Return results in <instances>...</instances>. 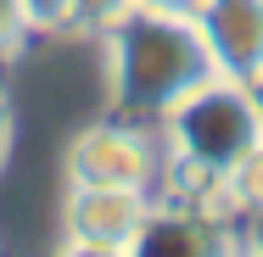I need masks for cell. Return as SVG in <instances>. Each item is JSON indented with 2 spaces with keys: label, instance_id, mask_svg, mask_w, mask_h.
<instances>
[{
  "label": "cell",
  "instance_id": "277c9868",
  "mask_svg": "<svg viewBox=\"0 0 263 257\" xmlns=\"http://www.w3.org/2000/svg\"><path fill=\"white\" fill-rule=\"evenodd\" d=\"M235 235L230 224L213 212L208 202H152L146 224L135 229V241L123 246V257H235Z\"/></svg>",
  "mask_w": 263,
  "mask_h": 257
},
{
  "label": "cell",
  "instance_id": "8fae6325",
  "mask_svg": "<svg viewBox=\"0 0 263 257\" xmlns=\"http://www.w3.org/2000/svg\"><path fill=\"white\" fill-rule=\"evenodd\" d=\"M11 140H17V112H11L6 84H0V168H6V156H11Z\"/></svg>",
  "mask_w": 263,
  "mask_h": 257
},
{
  "label": "cell",
  "instance_id": "5bb4252c",
  "mask_svg": "<svg viewBox=\"0 0 263 257\" xmlns=\"http://www.w3.org/2000/svg\"><path fill=\"white\" fill-rule=\"evenodd\" d=\"M140 6H152V11H196L202 0H140Z\"/></svg>",
  "mask_w": 263,
  "mask_h": 257
},
{
  "label": "cell",
  "instance_id": "7c38bea8",
  "mask_svg": "<svg viewBox=\"0 0 263 257\" xmlns=\"http://www.w3.org/2000/svg\"><path fill=\"white\" fill-rule=\"evenodd\" d=\"M241 252L247 257H263V212H252V218H241Z\"/></svg>",
  "mask_w": 263,
  "mask_h": 257
},
{
  "label": "cell",
  "instance_id": "7a4b0ae2",
  "mask_svg": "<svg viewBox=\"0 0 263 257\" xmlns=\"http://www.w3.org/2000/svg\"><path fill=\"white\" fill-rule=\"evenodd\" d=\"M157 129H162V146H168V179L179 173L185 202H196V196L218 202L224 173L252 146H263V117L252 106V90L241 78H224V73L196 84Z\"/></svg>",
  "mask_w": 263,
  "mask_h": 257
},
{
  "label": "cell",
  "instance_id": "5b68a950",
  "mask_svg": "<svg viewBox=\"0 0 263 257\" xmlns=\"http://www.w3.org/2000/svg\"><path fill=\"white\" fill-rule=\"evenodd\" d=\"M157 202V190H129V185H67L62 196V235L67 241H90V246H129L135 229L146 224V212Z\"/></svg>",
  "mask_w": 263,
  "mask_h": 257
},
{
  "label": "cell",
  "instance_id": "ba28073f",
  "mask_svg": "<svg viewBox=\"0 0 263 257\" xmlns=\"http://www.w3.org/2000/svg\"><path fill=\"white\" fill-rule=\"evenodd\" d=\"M140 0H73V28L67 34H96L101 39L106 28H118Z\"/></svg>",
  "mask_w": 263,
  "mask_h": 257
},
{
  "label": "cell",
  "instance_id": "52a82bcc",
  "mask_svg": "<svg viewBox=\"0 0 263 257\" xmlns=\"http://www.w3.org/2000/svg\"><path fill=\"white\" fill-rule=\"evenodd\" d=\"M218 207L235 212V218L263 212V146H252V151L224 173V185H218Z\"/></svg>",
  "mask_w": 263,
  "mask_h": 257
},
{
  "label": "cell",
  "instance_id": "6da1fadb",
  "mask_svg": "<svg viewBox=\"0 0 263 257\" xmlns=\"http://www.w3.org/2000/svg\"><path fill=\"white\" fill-rule=\"evenodd\" d=\"M106 95L112 112L162 123L196 84H208L213 56L191 23V11H152L135 6L118 28H106Z\"/></svg>",
  "mask_w": 263,
  "mask_h": 257
},
{
  "label": "cell",
  "instance_id": "8992f818",
  "mask_svg": "<svg viewBox=\"0 0 263 257\" xmlns=\"http://www.w3.org/2000/svg\"><path fill=\"white\" fill-rule=\"evenodd\" d=\"M191 23L224 78L247 84L263 67V0H202Z\"/></svg>",
  "mask_w": 263,
  "mask_h": 257
},
{
  "label": "cell",
  "instance_id": "9c48e42d",
  "mask_svg": "<svg viewBox=\"0 0 263 257\" xmlns=\"http://www.w3.org/2000/svg\"><path fill=\"white\" fill-rule=\"evenodd\" d=\"M23 23H28V39L40 34H67L73 28V0H17Z\"/></svg>",
  "mask_w": 263,
  "mask_h": 257
},
{
  "label": "cell",
  "instance_id": "9a60e30c",
  "mask_svg": "<svg viewBox=\"0 0 263 257\" xmlns=\"http://www.w3.org/2000/svg\"><path fill=\"white\" fill-rule=\"evenodd\" d=\"M247 90H252V106H258V117H263V67L247 78Z\"/></svg>",
  "mask_w": 263,
  "mask_h": 257
},
{
  "label": "cell",
  "instance_id": "30bf717a",
  "mask_svg": "<svg viewBox=\"0 0 263 257\" xmlns=\"http://www.w3.org/2000/svg\"><path fill=\"white\" fill-rule=\"evenodd\" d=\"M23 45H28V23H23L17 0H0V62H6V56H17Z\"/></svg>",
  "mask_w": 263,
  "mask_h": 257
},
{
  "label": "cell",
  "instance_id": "3957f363",
  "mask_svg": "<svg viewBox=\"0 0 263 257\" xmlns=\"http://www.w3.org/2000/svg\"><path fill=\"white\" fill-rule=\"evenodd\" d=\"M67 185H129V190H157L168 179V146L157 123L112 112L101 123L79 129L67 140Z\"/></svg>",
  "mask_w": 263,
  "mask_h": 257
},
{
  "label": "cell",
  "instance_id": "2e32d148",
  "mask_svg": "<svg viewBox=\"0 0 263 257\" xmlns=\"http://www.w3.org/2000/svg\"><path fill=\"white\" fill-rule=\"evenodd\" d=\"M235 257H247V252H241V246H235Z\"/></svg>",
  "mask_w": 263,
  "mask_h": 257
},
{
  "label": "cell",
  "instance_id": "4fadbf2b",
  "mask_svg": "<svg viewBox=\"0 0 263 257\" xmlns=\"http://www.w3.org/2000/svg\"><path fill=\"white\" fill-rule=\"evenodd\" d=\"M56 257H123L118 246H90V241H62Z\"/></svg>",
  "mask_w": 263,
  "mask_h": 257
}]
</instances>
